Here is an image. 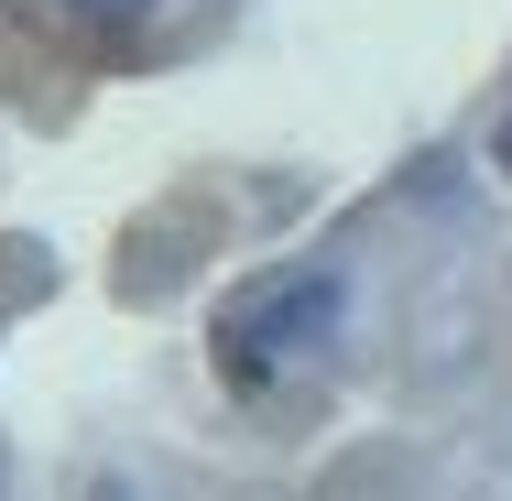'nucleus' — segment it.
<instances>
[{"mask_svg":"<svg viewBox=\"0 0 512 501\" xmlns=\"http://www.w3.org/2000/svg\"><path fill=\"white\" fill-rule=\"evenodd\" d=\"M502 175H512V120H502Z\"/></svg>","mask_w":512,"mask_h":501,"instance_id":"7ed1b4c3","label":"nucleus"},{"mask_svg":"<svg viewBox=\"0 0 512 501\" xmlns=\"http://www.w3.org/2000/svg\"><path fill=\"white\" fill-rule=\"evenodd\" d=\"M327 327H338V273H284V284H251V295L218 316V371H229V382H273L284 360H306Z\"/></svg>","mask_w":512,"mask_h":501,"instance_id":"f257e3e1","label":"nucleus"},{"mask_svg":"<svg viewBox=\"0 0 512 501\" xmlns=\"http://www.w3.org/2000/svg\"><path fill=\"white\" fill-rule=\"evenodd\" d=\"M99 501H131V491H99Z\"/></svg>","mask_w":512,"mask_h":501,"instance_id":"20e7f679","label":"nucleus"},{"mask_svg":"<svg viewBox=\"0 0 512 501\" xmlns=\"http://www.w3.org/2000/svg\"><path fill=\"white\" fill-rule=\"evenodd\" d=\"M66 11H88V22H131L142 0H66Z\"/></svg>","mask_w":512,"mask_h":501,"instance_id":"f03ea898","label":"nucleus"}]
</instances>
